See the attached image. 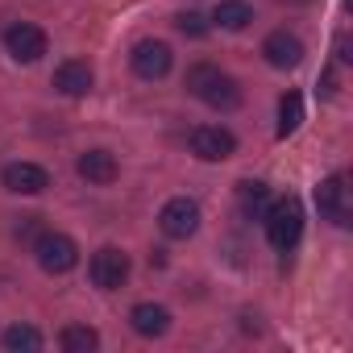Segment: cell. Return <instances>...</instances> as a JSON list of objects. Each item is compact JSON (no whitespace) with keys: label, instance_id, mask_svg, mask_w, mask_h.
<instances>
[{"label":"cell","instance_id":"obj_3","mask_svg":"<svg viewBox=\"0 0 353 353\" xmlns=\"http://www.w3.org/2000/svg\"><path fill=\"white\" fill-rule=\"evenodd\" d=\"M34 254H38V266H42L46 274H67V270H75V262H79V245H75L67 233H42V237L34 241Z\"/></svg>","mask_w":353,"mask_h":353},{"label":"cell","instance_id":"obj_1","mask_svg":"<svg viewBox=\"0 0 353 353\" xmlns=\"http://www.w3.org/2000/svg\"><path fill=\"white\" fill-rule=\"evenodd\" d=\"M188 92L200 96L208 108H221V112H229V108L241 104V88H237V79L225 75V71L212 67V63H196V67L188 71Z\"/></svg>","mask_w":353,"mask_h":353},{"label":"cell","instance_id":"obj_18","mask_svg":"<svg viewBox=\"0 0 353 353\" xmlns=\"http://www.w3.org/2000/svg\"><path fill=\"white\" fill-rule=\"evenodd\" d=\"M299 121H303V96L299 92H287L279 100V137H291L299 129Z\"/></svg>","mask_w":353,"mask_h":353},{"label":"cell","instance_id":"obj_8","mask_svg":"<svg viewBox=\"0 0 353 353\" xmlns=\"http://www.w3.org/2000/svg\"><path fill=\"white\" fill-rule=\"evenodd\" d=\"M316 208L332 221V225H349V188H345V174H328L316 188Z\"/></svg>","mask_w":353,"mask_h":353},{"label":"cell","instance_id":"obj_11","mask_svg":"<svg viewBox=\"0 0 353 353\" xmlns=\"http://www.w3.org/2000/svg\"><path fill=\"white\" fill-rule=\"evenodd\" d=\"M262 54H266V63H270V67L291 71V67H299V63H303V42H299L295 34H287V30H274V34L262 42Z\"/></svg>","mask_w":353,"mask_h":353},{"label":"cell","instance_id":"obj_20","mask_svg":"<svg viewBox=\"0 0 353 353\" xmlns=\"http://www.w3.org/2000/svg\"><path fill=\"white\" fill-rule=\"evenodd\" d=\"M174 26H179V34H188V38H204L208 34V21L200 13H179V17H174Z\"/></svg>","mask_w":353,"mask_h":353},{"label":"cell","instance_id":"obj_10","mask_svg":"<svg viewBox=\"0 0 353 353\" xmlns=\"http://www.w3.org/2000/svg\"><path fill=\"white\" fill-rule=\"evenodd\" d=\"M129 63H133V71L141 75V79H162L166 71H170V46L166 42H137L133 46V54H129Z\"/></svg>","mask_w":353,"mask_h":353},{"label":"cell","instance_id":"obj_12","mask_svg":"<svg viewBox=\"0 0 353 353\" xmlns=\"http://www.w3.org/2000/svg\"><path fill=\"white\" fill-rule=\"evenodd\" d=\"M75 170L83 174L88 183H96V188H108L117 174H121V166H117V158H112L108 150H88V154H79Z\"/></svg>","mask_w":353,"mask_h":353},{"label":"cell","instance_id":"obj_5","mask_svg":"<svg viewBox=\"0 0 353 353\" xmlns=\"http://www.w3.org/2000/svg\"><path fill=\"white\" fill-rule=\"evenodd\" d=\"M88 274H92V283H96L100 291H117V287H125V279H129V258H125V250H117V245L96 250Z\"/></svg>","mask_w":353,"mask_h":353},{"label":"cell","instance_id":"obj_14","mask_svg":"<svg viewBox=\"0 0 353 353\" xmlns=\"http://www.w3.org/2000/svg\"><path fill=\"white\" fill-rule=\"evenodd\" d=\"M129 324H133L137 336H162V332L170 328V312H166L162 303H137V307L129 312Z\"/></svg>","mask_w":353,"mask_h":353},{"label":"cell","instance_id":"obj_4","mask_svg":"<svg viewBox=\"0 0 353 353\" xmlns=\"http://www.w3.org/2000/svg\"><path fill=\"white\" fill-rule=\"evenodd\" d=\"M158 229H162L170 241H188V237L200 229V208H196V200H188V196L166 200L162 212H158Z\"/></svg>","mask_w":353,"mask_h":353},{"label":"cell","instance_id":"obj_16","mask_svg":"<svg viewBox=\"0 0 353 353\" xmlns=\"http://www.w3.org/2000/svg\"><path fill=\"white\" fill-rule=\"evenodd\" d=\"M59 345H63L67 353H92V349L100 345V332L88 328V324H67V328L59 332Z\"/></svg>","mask_w":353,"mask_h":353},{"label":"cell","instance_id":"obj_2","mask_svg":"<svg viewBox=\"0 0 353 353\" xmlns=\"http://www.w3.org/2000/svg\"><path fill=\"white\" fill-rule=\"evenodd\" d=\"M299 233H303V204L295 196L274 200L266 208V237H270V245L274 250H295Z\"/></svg>","mask_w":353,"mask_h":353},{"label":"cell","instance_id":"obj_19","mask_svg":"<svg viewBox=\"0 0 353 353\" xmlns=\"http://www.w3.org/2000/svg\"><path fill=\"white\" fill-rule=\"evenodd\" d=\"M237 200H241V208H245L250 216H258V212H266V200H270V188H266L262 179H245V183L237 188Z\"/></svg>","mask_w":353,"mask_h":353},{"label":"cell","instance_id":"obj_6","mask_svg":"<svg viewBox=\"0 0 353 353\" xmlns=\"http://www.w3.org/2000/svg\"><path fill=\"white\" fill-rule=\"evenodd\" d=\"M192 154L204 162H225L237 154V137L221 125H196L192 129Z\"/></svg>","mask_w":353,"mask_h":353},{"label":"cell","instance_id":"obj_7","mask_svg":"<svg viewBox=\"0 0 353 353\" xmlns=\"http://www.w3.org/2000/svg\"><path fill=\"white\" fill-rule=\"evenodd\" d=\"M5 46H9V54L17 63H38L46 54V34L38 26H30V21H17V26L5 30Z\"/></svg>","mask_w":353,"mask_h":353},{"label":"cell","instance_id":"obj_13","mask_svg":"<svg viewBox=\"0 0 353 353\" xmlns=\"http://www.w3.org/2000/svg\"><path fill=\"white\" fill-rule=\"evenodd\" d=\"M92 83H96V75H92V67H88L83 59H67V63L54 71V88H59L63 96H88Z\"/></svg>","mask_w":353,"mask_h":353},{"label":"cell","instance_id":"obj_15","mask_svg":"<svg viewBox=\"0 0 353 353\" xmlns=\"http://www.w3.org/2000/svg\"><path fill=\"white\" fill-rule=\"evenodd\" d=\"M212 21H216L221 30H245V26L254 21V9L245 5V0H221L216 13H212Z\"/></svg>","mask_w":353,"mask_h":353},{"label":"cell","instance_id":"obj_9","mask_svg":"<svg viewBox=\"0 0 353 353\" xmlns=\"http://www.w3.org/2000/svg\"><path fill=\"white\" fill-rule=\"evenodd\" d=\"M0 179H5V188H9L13 196H38V192L50 188V174H46L38 162H9Z\"/></svg>","mask_w":353,"mask_h":353},{"label":"cell","instance_id":"obj_17","mask_svg":"<svg viewBox=\"0 0 353 353\" xmlns=\"http://www.w3.org/2000/svg\"><path fill=\"white\" fill-rule=\"evenodd\" d=\"M0 345H5L9 353H38L42 349V332L38 328H30V324H13V328H5V336H0Z\"/></svg>","mask_w":353,"mask_h":353}]
</instances>
